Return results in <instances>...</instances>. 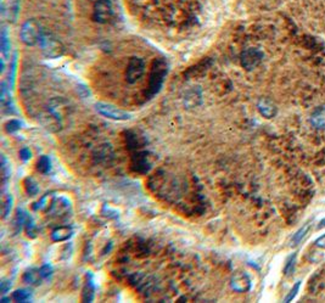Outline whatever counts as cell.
Returning <instances> with one entry per match:
<instances>
[{"label":"cell","mask_w":325,"mask_h":303,"mask_svg":"<svg viewBox=\"0 0 325 303\" xmlns=\"http://www.w3.org/2000/svg\"><path fill=\"white\" fill-rule=\"evenodd\" d=\"M54 200H55V198H54V196L51 195V194H46V195H44L39 201H38L37 206H34V210H37V211L49 210L50 211L51 206H53V203H54Z\"/></svg>","instance_id":"21"},{"label":"cell","mask_w":325,"mask_h":303,"mask_svg":"<svg viewBox=\"0 0 325 303\" xmlns=\"http://www.w3.org/2000/svg\"><path fill=\"white\" fill-rule=\"evenodd\" d=\"M145 72V63L140 58H132L128 62L125 71V79L129 84L139 82Z\"/></svg>","instance_id":"4"},{"label":"cell","mask_w":325,"mask_h":303,"mask_svg":"<svg viewBox=\"0 0 325 303\" xmlns=\"http://www.w3.org/2000/svg\"><path fill=\"white\" fill-rule=\"evenodd\" d=\"M27 217H28V213H26L23 210H17V212H16V217H15V219H14V227H15L16 233L22 230V228H25Z\"/></svg>","instance_id":"22"},{"label":"cell","mask_w":325,"mask_h":303,"mask_svg":"<svg viewBox=\"0 0 325 303\" xmlns=\"http://www.w3.org/2000/svg\"><path fill=\"white\" fill-rule=\"evenodd\" d=\"M296 257H297V255H296V253H293V255L288 258V261H286V264H285V269H284L286 275H290V274L295 271Z\"/></svg>","instance_id":"30"},{"label":"cell","mask_w":325,"mask_h":303,"mask_svg":"<svg viewBox=\"0 0 325 303\" xmlns=\"http://www.w3.org/2000/svg\"><path fill=\"white\" fill-rule=\"evenodd\" d=\"M310 224L307 223L306 226H303L302 228L300 229V230L297 231V233L295 234V235L293 236V239H291V245H298V242H300L301 240H302L303 238L306 236V234L308 233V230H310Z\"/></svg>","instance_id":"26"},{"label":"cell","mask_w":325,"mask_h":303,"mask_svg":"<svg viewBox=\"0 0 325 303\" xmlns=\"http://www.w3.org/2000/svg\"><path fill=\"white\" fill-rule=\"evenodd\" d=\"M10 288H11V281L6 280V279H3L1 283H0V292H1V295H5Z\"/></svg>","instance_id":"33"},{"label":"cell","mask_w":325,"mask_h":303,"mask_svg":"<svg viewBox=\"0 0 325 303\" xmlns=\"http://www.w3.org/2000/svg\"><path fill=\"white\" fill-rule=\"evenodd\" d=\"M72 234L73 229L71 227H58V228H55L51 231V239L55 242H63V241H67L72 236Z\"/></svg>","instance_id":"13"},{"label":"cell","mask_w":325,"mask_h":303,"mask_svg":"<svg viewBox=\"0 0 325 303\" xmlns=\"http://www.w3.org/2000/svg\"><path fill=\"white\" fill-rule=\"evenodd\" d=\"M20 157L22 158L23 161H28L31 157H32V152H31L30 149L23 148L20 150Z\"/></svg>","instance_id":"34"},{"label":"cell","mask_w":325,"mask_h":303,"mask_svg":"<svg viewBox=\"0 0 325 303\" xmlns=\"http://www.w3.org/2000/svg\"><path fill=\"white\" fill-rule=\"evenodd\" d=\"M0 48H1V55H3L4 60H8L9 56H10V50H11V40H10V34H9L8 30L5 27H3L1 33H0Z\"/></svg>","instance_id":"15"},{"label":"cell","mask_w":325,"mask_h":303,"mask_svg":"<svg viewBox=\"0 0 325 303\" xmlns=\"http://www.w3.org/2000/svg\"><path fill=\"white\" fill-rule=\"evenodd\" d=\"M251 285H252V283H251L250 276L246 273H243V272L234 274L230 279V286L236 292H248L251 288Z\"/></svg>","instance_id":"8"},{"label":"cell","mask_w":325,"mask_h":303,"mask_svg":"<svg viewBox=\"0 0 325 303\" xmlns=\"http://www.w3.org/2000/svg\"><path fill=\"white\" fill-rule=\"evenodd\" d=\"M37 169L38 172L42 173V174H48L51 170V161L49 158V156H40L39 160L37 163Z\"/></svg>","instance_id":"23"},{"label":"cell","mask_w":325,"mask_h":303,"mask_svg":"<svg viewBox=\"0 0 325 303\" xmlns=\"http://www.w3.org/2000/svg\"><path fill=\"white\" fill-rule=\"evenodd\" d=\"M39 120L40 123L43 124V127H44L46 131L51 132V133L59 132L61 129V127H62L61 118L50 110H48L46 112H43L42 115H40Z\"/></svg>","instance_id":"7"},{"label":"cell","mask_w":325,"mask_h":303,"mask_svg":"<svg viewBox=\"0 0 325 303\" xmlns=\"http://www.w3.org/2000/svg\"><path fill=\"white\" fill-rule=\"evenodd\" d=\"M1 302H4V303H6V302H9V301H10V298H8V297H1Z\"/></svg>","instance_id":"36"},{"label":"cell","mask_w":325,"mask_h":303,"mask_svg":"<svg viewBox=\"0 0 325 303\" xmlns=\"http://www.w3.org/2000/svg\"><path fill=\"white\" fill-rule=\"evenodd\" d=\"M1 174H3V183L5 185L10 179V166L8 165V161L4 155L1 156Z\"/></svg>","instance_id":"28"},{"label":"cell","mask_w":325,"mask_h":303,"mask_svg":"<svg viewBox=\"0 0 325 303\" xmlns=\"http://www.w3.org/2000/svg\"><path fill=\"white\" fill-rule=\"evenodd\" d=\"M322 227H325V219H323V221L320 222V224H319V228H322Z\"/></svg>","instance_id":"37"},{"label":"cell","mask_w":325,"mask_h":303,"mask_svg":"<svg viewBox=\"0 0 325 303\" xmlns=\"http://www.w3.org/2000/svg\"><path fill=\"white\" fill-rule=\"evenodd\" d=\"M132 167L135 172L148 173L151 168L150 157L146 152H137L133 156Z\"/></svg>","instance_id":"9"},{"label":"cell","mask_w":325,"mask_h":303,"mask_svg":"<svg viewBox=\"0 0 325 303\" xmlns=\"http://www.w3.org/2000/svg\"><path fill=\"white\" fill-rule=\"evenodd\" d=\"M25 230H26V233H27L28 238L34 239L35 236H37V234H38L37 226H35V224H34V221H33V218H32V217H31L30 214H28L27 221H26Z\"/></svg>","instance_id":"25"},{"label":"cell","mask_w":325,"mask_h":303,"mask_svg":"<svg viewBox=\"0 0 325 303\" xmlns=\"http://www.w3.org/2000/svg\"><path fill=\"white\" fill-rule=\"evenodd\" d=\"M113 15V6L110 0H98L94 4V10H93V17L96 22L106 23L112 18Z\"/></svg>","instance_id":"5"},{"label":"cell","mask_w":325,"mask_h":303,"mask_svg":"<svg viewBox=\"0 0 325 303\" xmlns=\"http://www.w3.org/2000/svg\"><path fill=\"white\" fill-rule=\"evenodd\" d=\"M1 214H3V219H6L9 217V214L11 213V210H13V203H14V198L11 194L8 193H3V196H1Z\"/></svg>","instance_id":"19"},{"label":"cell","mask_w":325,"mask_h":303,"mask_svg":"<svg viewBox=\"0 0 325 303\" xmlns=\"http://www.w3.org/2000/svg\"><path fill=\"white\" fill-rule=\"evenodd\" d=\"M263 60V53L260 49L248 48L241 54V65L244 68L251 71L257 67Z\"/></svg>","instance_id":"6"},{"label":"cell","mask_w":325,"mask_h":303,"mask_svg":"<svg viewBox=\"0 0 325 303\" xmlns=\"http://www.w3.org/2000/svg\"><path fill=\"white\" fill-rule=\"evenodd\" d=\"M25 189H26V193L31 196H35V195H38V193H39V186H38V183L33 178H30V177L25 179Z\"/></svg>","instance_id":"24"},{"label":"cell","mask_w":325,"mask_h":303,"mask_svg":"<svg viewBox=\"0 0 325 303\" xmlns=\"http://www.w3.org/2000/svg\"><path fill=\"white\" fill-rule=\"evenodd\" d=\"M201 100H202V98H201V91L198 88L190 89L189 91H186V94L184 96V104L188 107H196V106L200 105Z\"/></svg>","instance_id":"16"},{"label":"cell","mask_w":325,"mask_h":303,"mask_svg":"<svg viewBox=\"0 0 325 303\" xmlns=\"http://www.w3.org/2000/svg\"><path fill=\"white\" fill-rule=\"evenodd\" d=\"M315 245H317V246H319V247H323V248H325V235L320 236V238L318 239L317 241H315Z\"/></svg>","instance_id":"35"},{"label":"cell","mask_w":325,"mask_h":303,"mask_svg":"<svg viewBox=\"0 0 325 303\" xmlns=\"http://www.w3.org/2000/svg\"><path fill=\"white\" fill-rule=\"evenodd\" d=\"M39 45L42 48L43 54L48 59H58L63 54V46L60 40L49 33L43 34Z\"/></svg>","instance_id":"2"},{"label":"cell","mask_w":325,"mask_h":303,"mask_svg":"<svg viewBox=\"0 0 325 303\" xmlns=\"http://www.w3.org/2000/svg\"><path fill=\"white\" fill-rule=\"evenodd\" d=\"M49 110L53 111L55 115H58L62 120V116L68 112V104L62 99H54L49 105Z\"/></svg>","instance_id":"17"},{"label":"cell","mask_w":325,"mask_h":303,"mask_svg":"<svg viewBox=\"0 0 325 303\" xmlns=\"http://www.w3.org/2000/svg\"><path fill=\"white\" fill-rule=\"evenodd\" d=\"M95 110L99 115H101L103 117L108 118V120L118 121V122L132 120V115H130L129 112H127V111L122 110V108L117 107V106H115V105H111V104L96 103Z\"/></svg>","instance_id":"3"},{"label":"cell","mask_w":325,"mask_h":303,"mask_svg":"<svg viewBox=\"0 0 325 303\" xmlns=\"http://www.w3.org/2000/svg\"><path fill=\"white\" fill-rule=\"evenodd\" d=\"M21 125H22V123H21L18 120H10L5 124L6 133L11 134V133H15V132L20 131Z\"/></svg>","instance_id":"29"},{"label":"cell","mask_w":325,"mask_h":303,"mask_svg":"<svg viewBox=\"0 0 325 303\" xmlns=\"http://www.w3.org/2000/svg\"><path fill=\"white\" fill-rule=\"evenodd\" d=\"M310 122L315 129H325V107L315 108L310 116Z\"/></svg>","instance_id":"14"},{"label":"cell","mask_w":325,"mask_h":303,"mask_svg":"<svg viewBox=\"0 0 325 303\" xmlns=\"http://www.w3.org/2000/svg\"><path fill=\"white\" fill-rule=\"evenodd\" d=\"M166 72H167V70H166L165 62H162V61L155 62L153 75H151V88L154 89V91H157V89L161 87Z\"/></svg>","instance_id":"10"},{"label":"cell","mask_w":325,"mask_h":303,"mask_svg":"<svg viewBox=\"0 0 325 303\" xmlns=\"http://www.w3.org/2000/svg\"><path fill=\"white\" fill-rule=\"evenodd\" d=\"M40 274H42L43 279H48L49 276L53 275V267L50 266V264H44V266L40 267L39 269Z\"/></svg>","instance_id":"31"},{"label":"cell","mask_w":325,"mask_h":303,"mask_svg":"<svg viewBox=\"0 0 325 303\" xmlns=\"http://www.w3.org/2000/svg\"><path fill=\"white\" fill-rule=\"evenodd\" d=\"M13 298L14 301H16V302H28V301H31L32 296H31V293L28 292L27 290L21 288V290H16L15 292H14Z\"/></svg>","instance_id":"27"},{"label":"cell","mask_w":325,"mask_h":303,"mask_svg":"<svg viewBox=\"0 0 325 303\" xmlns=\"http://www.w3.org/2000/svg\"><path fill=\"white\" fill-rule=\"evenodd\" d=\"M257 108L261 115L264 118H268V120L275 117V115H277V107H275L274 103L269 99H260V101L257 103Z\"/></svg>","instance_id":"11"},{"label":"cell","mask_w":325,"mask_h":303,"mask_svg":"<svg viewBox=\"0 0 325 303\" xmlns=\"http://www.w3.org/2000/svg\"><path fill=\"white\" fill-rule=\"evenodd\" d=\"M95 296V285H94V279H93V274L88 273L87 278H85V284L83 286L82 290V301L83 302H92Z\"/></svg>","instance_id":"12"},{"label":"cell","mask_w":325,"mask_h":303,"mask_svg":"<svg viewBox=\"0 0 325 303\" xmlns=\"http://www.w3.org/2000/svg\"><path fill=\"white\" fill-rule=\"evenodd\" d=\"M18 11H20V0H10L8 5V10H3L4 14H8V20L15 22L17 20Z\"/></svg>","instance_id":"20"},{"label":"cell","mask_w":325,"mask_h":303,"mask_svg":"<svg viewBox=\"0 0 325 303\" xmlns=\"http://www.w3.org/2000/svg\"><path fill=\"white\" fill-rule=\"evenodd\" d=\"M43 276L40 274L39 269H28L25 274H23V283L28 284V285H39L40 281H42Z\"/></svg>","instance_id":"18"},{"label":"cell","mask_w":325,"mask_h":303,"mask_svg":"<svg viewBox=\"0 0 325 303\" xmlns=\"http://www.w3.org/2000/svg\"><path fill=\"white\" fill-rule=\"evenodd\" d=\"M43 34L44 32L42 30V26L35 20H27L21 27V40L28 46H34L39 44Z\"/></svg>","instance_id":"1"},{"label":"cell","mask_w":325,"mask_h":303,"mask_svg":"<svg viewBox=\"0 0 325 303\" xmlns=\"http://www.w3.org/2000/svg\"><path fill=\"white\" fill-rule=\"evenodd\" d=\"M300 286H301V281H298V283H296V285L294 286L293 290L290 291V293H289V295L286 296V298H285V300H284V301H285V302H290V301H293L294 298H295V296L297 295L298 288H300Z\"/></svg>","instance_id":"32"}]
</instances>
